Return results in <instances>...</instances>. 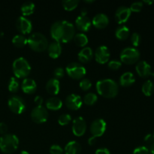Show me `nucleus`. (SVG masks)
<instances>
[{"mask_svg":"<svg viewBox=\"0 0 154 154\" xmlns=\"http://www.w3.org/2000/svg\"><path fill=\"white\" fill-rule=\"evenodd\" d=\"M35 8V5L32 2H26L22 5L20 8L21 12H22L23 15L24 16H29V15L32 14L34 12Z\"/></svg>","mask_w":154,"mask_h":154,"instance_id":"obj_27","label":"nucleus"},{"mask_svg":"<svg viewBox=\"0 0 154 154\" xmlns=\"http://www.w3.org/2000/svg\"><path fill=\"white\" fill-rule=\"evenodd\" d=\"M111 54L108 47L105 45L99 46L95 51V59L96 62L100 64H105L109 61Z\"/></svg>","mask_w":154,"mask_h":154,"instance_id":"obj_12","label":"nucleus"},{"mask_svg":"<svg viewBox=\"0 0 154 154\" xmlns=\"http://www.w3.org/2000/svg\"><path fill=\"white\" fill-rule=\"evenodd\" d=\"M27 45L32 51L36 52H43L48 49V42L43 34L35 32L27 38Z\"/></svg>","mask_w":154,"mask_h":154,"instance_id":"obj_3","label":"nucleus"},{"mask_svg":"<svg viewBox=\"0 0 154 154\" xmlns=\"http://www.w3.org/2000/svg\"><path fill=\"white\" fill-rule=\"evenodd\" d=\"M85 2H87V3H92V2H94V1H85Z\"/></svg>","mask_w":154,"mask_h":154,"instance_id":"obj_50","label":"nucleus"},{"mask_svg":"<svg viewBox=\"0 0 154 154\" xmlns=\"http://www.w3.org/2000/svg\"><path fill=\"white\" fill-rule=\"evenodd\" d=\"M34 102L37 105V106H40V105H42V103H43V98L40 96H37L34 99Z\"/></svg>","mask_w":154,"mask_h":154,"instance_id":"obj_44","label":"nucleus"},{"mask_svg":"<svg viewBox=\"0 0 154 154\" xmlns=\"http://www.w3.org/2000/svg\"><path fill=\"white\" fill-rule=\"evenodd\" d=\"M8 132V126L5 123H0V134L2 135H5Z\"/></svg>","mask_w":154,"mask_h":154,"instance_id":"obj_42","label":"nucleus"},{"mask_svg":"<svg viewBox=\"0 0 154 154\" xmlns=\"http://www.w3.org/2000/svg\"><path fill=\"white\" fill-rule=\"evenodd\" d=\"M79 85L80 88L81 90H84V91H87V90H89L91 88L92 83L90 80H89L88 78H83V79H81Z\"/></svg>","mask_w":154,"mask_h":154,"instance_id":"obj_35","label":"nucleus"},{"mask_svg":"<svg viewBox=\"0 0 154 154\" xmlns=\"http://www.w3.org/2000/svg\"><path fill=\"white\" fill-rule=\"evenodd\" d=\"M45 105L48 109L51 111H58L63 107V102L59 98L52 96L46 101Z\"/></svg>","mask_w":154,"mask_h":154,"instance_id":"obj_23","label":"nucleus"},{"mask_svg":"<svg viewBox=\"0 0 154 154\" xmlns=\"http://www.w3.org/2000/svg\"><path fill=\"white\" fill-rule=\"evenodd\" d=\"M144 141H145L147 144H150V145H151L153 143H154L153 135H151V134H148V135H147L145 136V138H144Z\"/></svg>","mask_w":154,"mask_h":154,"instance_id":"obj_43","label":"nucleus"},{"mask_svg":"<svg viewBox=\"0 0 154 154\" xmlns=\"http://www.w3.org/2000/svg\"><path fill=\"white\" fill-rule=\"evenodd\" d=\"M66 71L68 75L71 78L75 80L83 79L87 72L85 68L78 63H69L66 67Z\"/></svg>","mask_w":154,"mask_h":154,"instance_id":"obj_7","label":"nucleus"},{"mask_svg":"<svg viewBox=\"0 0 154 154\" xmlns=\"http://www.w3.org/2000/svg\"><path fill=\"white\" fill-rule=\"evenodd\" d=\"M96 138L92 136V137H90V138L88 139V144H90V145L92 146V145H93L95 143H96Z\"/></svg>","mask_w":154,"mask_h":154,"instance_id":"obj_46","label":"nucleus"},{"mask_svg":"<svg viewBox=\"0 0 154 154\" xmlns=\"http://www.w3.org/2000/svg\"><path fill=\"white\" fill-rule=\"evenodd\" d=\"M48 55H49L50 57H51V58H58L62 54L61 44L58 42H56V41L52 42L50 45H48Z\"/></svg>","mask_w":154,"mask_h":154,"instance_id":"obj_21","label":"nucleus"},{"mask_svg":"<svg viewBox=\"0 0 154 154\" xmlns=\"http://www.w3.org/2000/svg\"><path fill=\"white\" fill-rule=\"evenodd\" d=\"M142 93L144 96H150L154 93V84L150 80H147L143 84L141 87Z\"/></svg>","mask_w":154,"mask_h":154,"instance_id":"obj_29","label":"nucleus"},{"mask_svg":"<svg viewBox=\"0 0 154 154\" xmlns=\"http://www.w3.org/2000/svg\"><path fill=\"white\" fill-rule=\"evenodd\" d=\"M16 27L18 31L22 34H29L32 29L31 21L24 17H20L16 21Z\"/></svg>","mask_w":154,"mask_h":154,"instance_id":"obj_14","label":"nucleus"},{"mask_svg":"<svg viewBox=\"0 0 154 154\" xmlns=\"http://www.w3.org/2000/svg\"><path fill=\"white\" fill-rule=\"evenodd\" d=\"M135 70L141 78H148L150 75H153L151 71V66L146 61H139L135 66Z\"/></svg>","mask_w":154,"mask_h":154,"instance_id":"obj_16","label":"nucleus"},{"mask_svg":"<svg viewBox=\"0 0 154 154\" xmlns=\"http://www.w3.org/2000/svg\"><path fill=\"white\" fill-rule=\"evenodd\" d=\"M141 37L139 33L138 32H134L132 33L131 35V42H132V45L134 47H138L139 46L140 43H141Z\"/></svg>","mask_w":154,"mask_h":154,"instance_id":"obj_36","label":"nucleus"},{"mask_svg":"<svg viewBox=\"0 0 154 154\" xmlns=\"http://www.w3.org/2000/svg\"><path fill=\"white\" fill-rule=\"evenodd\" d=\"M149 151H150V154H154V143H153V144L150 145Z\"/></svg>","mask_w":154,"mask_h":154,"instance_id":"obj_47","label":"nucleus"},{"mask_svg":"<svg viewBox=\"0 0 154 154\" xmlns=\"http://www.w3.org/2000/svg\"><path fill=\"white\" fill-rule=\"evenodd\" d=\"M96 90L100 96L108 99L114 98L119 91L118 84L111 79H103L96 83Z\"/></svg>","mask_w":154,"mask_h":154,"instance_id":"obj_2","label":"nucleus"},{"mask_svg":"<svg viewBox=\"0 0 154 154\" xmlns=\"http://www.w3.org/2000/svg\"><path fill=\"white\" fill-rule=\"evenodd\" d=\"M51 35L56 42L68 43L75 37V27L67 20L57 21L51 26Z\"/></svg>","mask_w":154,"mask_h":154,"instance_id":"obj_1","label":"nucleus"},{"mask_svg":"<svg viewBox=\"0 0 154 154\" xmlns=\"http://www.w3.org/2000/svg\"><path fill=\"white\" fill-rule=\"evenodd\" d=\"M20 154H29V153L27 151H26V150H23V151H21L20 153Z\"/></svg>","mask_w":154,"mask_h":154,"instance_id":"obj_49","label":"nucleus"},{"mask_svg":"<svg viewBox=\"0 0 154 154\" xmlns=\"http://www.w3.org/2000/svg\"><path fill=\"white\" fill-rule=\"evenodd\" d=\"M46 90L51 96H56L60 93V84L59 80L56 78H51L46 84Z\"/></svg>","mask_w":154,"mask_h":154,"instance_id":"obj_20","label":"nucleus"},{"mask_svg":"<svg viewBox=\"0 0 154 154\" xmlns=\"http://www.w3.org/2000/svg\"><path fill=\"white\" fill-rule=\"evenodd\" d=\"M153 137H154V133H153Z\"/></svg>","mask_w":154,"mask_h":154,"instance_id":"obj_51","label":"nucleus"},{"mask_svg":"<svg viewBox=\"0 0 154 154\" xmlns=\"http://www.w3.org/2000/svg\"><path fill=\"white\" fill-rule=\"evenodd\" d=\"M133 154H150V151L147 147L141 146L134 150Z\"/></svg>","mask_w":154,"mask_h":154,"instance_id":"obj_41","label":"nucleus"},{"mask_svg":"<svg viewBox=\"0 0 154 154\" xmlns=\"http://www.w3.org/2000/svg\"><path fill=\"white\" fill-rule=\"evenodd\" d=\"M64 150L57 144H54L50 147V153L51 154H63Z\"/></svg>","mask_w":154,"mask_h":154,"instance_id":"obj_39","label":"nucleus"},{"mask_svg":"<svg viewBox=\"0 0 154 154\" xmlns=\"http://www.w3.org/2000/svg\"><path fill=\"white\" fill-rule=\"evenodd\" d=\"M98 100V97L95 93H89L87 94H86L84 96V103L86 104L87 105H93L97 102Z\"/></svg>","mask_w":154,"mask_h":154,"instance_id":"obj_32","label":"nucleus"},{"mask_svg":"<svg viewBox=\"0 0 154 154\" xmlns=\"http://www.w3.org/2000/svg\"><path fill=\"white\" fill-rule=\"evenodd\" d=\"M75 25L78 30L84 32H87L90 30L92 22L87 15L81 14L77 17L75 20Z\"/></svg>","mask_w":154,"mask_h":154,"instance_id":"obj_17","label":"nucleus"},{"mask_svg":"<svg viewBox=\"0 0 154 154\" xmlns=\"http://www.w3.org/2000/svg\"><path fill=\"white\" fill-rule=\"evenodd\" d=\"M48 110L42 105L36 106L31 111V119L35 123H43L48 120Z\"/></svg>","mask_w":154,"mask_h":154,"instance_id":"obj_9","label":"nucleus"},{"mask_svg":"<svg viewBox=\"0 0 154 154\" xmlns=\"http://www.w3.org/2000/svg\"><path fill=\"white\" fill-rule=\"evenodd\" d=\"M21 89L26 94H33L37 90V84L32 78H24L21 84Z\"/></svg>","mask_w":154,"mask_h":154,"instance_id":"obj_19","label":"nucleus"},{"mask_svg":"<svg viewBox=\"0 0 154 154\" xmlns=\"http://www.w3.org/2000/svg\"><path fill=\"white\" fill-rule=\"evenodd\" d=\"M143 8L142 2H135L130 6V10L132 12H140Z\"/></svg>","mask_w":154,"mask_h":154,"instance_id":"obj_38","label":"nucleus"},{"mask_svg":"<svg viewBox=\"0 0 154 154\" xmlns=\"http://www.w3.org/2000/svg\"><path fill=\"white\" fill-rule=\"evenodd\" d=\"M96 154H111V153L107 148H99L96 150Z\"/></svg>","mask_w":154,"mask_h":154,"instance_id":"obj_45","label":"nucleus"},{"mask_svg":"<svg viewBox=\"0 0 154 154\" xmlns=\"http://www.w3.org/2000/svg\"><path fill=\"white\" fill-rule=\"evenodd\" d=\"M142 2H144L146 3V4H148V5H152L154 2V1H147V0H146V1Z\"/></svg>","mask_w":154,"mask_h":154,"instance_id":"obj_48","label":"nucleus"},{"mask_svg":"<svg viewBox=\"0 0 154 154\" xmlns=\"http://www.w3.org/2000/svg\"><path fill=\"white\" fill-rule=\"evenodd\" d=\"M141 54L135 48H126L120 53V62L126 65H132L139 60Z\"/></svg>","mask_w":154,"mask_h":154,"instance_id":"obj_6","label":"nucleus"},{"mask_svg":"<svg viewBox=\"0 0 154 154\" xmlns=\"http://www.w3.org/2000/svg\"><path fill=\"white\" fill-rule=\"evenodd\" d=\"M71 120H72V117L69 114H63L59 117L58 123L61 126H66L69 124Z\"/></svg>","mask_w":154,"mask_h":154,"instance_id":"obj_34","label":"nucleus"},{"mask_svg":"<svg viewBox=\"0 0 154 154\" xmlns=\"http://www.w3.org/2000/svg\"><path fill=\"white\" fill-rule=\"evenodd\" d=\"M81 151V144L75 141L69 142L65 147V154H80Z\"/></svg>","mask_w":154,"mask_h":154,"instance_id":"obj_25","label":"nucleus"},{"mask_svg":"<svg viewBox=\"0 0 154 154\" xmlns=\"http://www.w3.org/2000/svg\"><path fill=\"white\" fill-rule=\"evenodd\" d=\"M129 29L126 26H121L118 27L115 32V35L117 39L119 40H126L128 37L129 36Z\"/></svg>","mask_w":154,"mask_h":154,"instance_id":"obj_26","label":"nucleus"},{"mask_svg":"<svg viewBox=\"0 0 154 154\" xmlns=\"http://www.w3.org/2000/svg\"><path fill=\"white\" fill-rule=\"evenodd\" d=\"M74 42L78 47L84 48L88 44V38L84 33H77L74 37Z\"/></svg>","mask_w":154,"mask_h":154,"instance_id":"obj_28","label":"nucleus"},{"mask_svg":"<svg viewBox=\"0 0 154 154\" xmlns=\"http://www.w3.org/2000/svg\"><path fill=\"white\" fill-rule=\"evenodd\" d=\"M64 75H65L64 69L61 67L57 68V69H55V70L54 71V78H56V79L57 80L63 78V77H64Z\"/></svg>","mask_w":154,"mask_h":154,"instance_id":"obj_40","label":"nucleus"},{"mask_svg":"<svg viewBox=\"0 0 154 154\" xmlns=\"http://www.w3.org/2000/svg\"><path fill=\"white\" fill-rule=\"evenodd\" d=\"M109 23V18L106 14L99 13L95 15L92 20V24L97 29H105Z\"/></svg>","mask_w":154,"mask_h":154,"instance_id":"obj_18","label":"nucleus"},{"mask_svg":"<svg viewBox=\"0 0 154 154\" xmlns=\"http://www.w3.org/2000/svg\"><path fill=\"white\" fill-rule=\"evenodd\" d=\"M12 69L16 78H26L31 72L30 64L23 57L16 59L13 63Z\"/></svg>","mask_w":154,"mask_h":154,"instance_id":"obj_5","label":"nucleus"},{"mask_svg":"<svg viewBox=\"0 0 154 154\" xmlns=\"http://www.w3.org/2000/svg\"><path fill=\"white\" fill-rule=\"evenodd\" d=\"M108 68L111 69V70L116 71V70H118V69L121 67L122 63L117 60H111V61L108 63Z\"/></svg>","mask_w":154,"mask_h":154,"instance_id":"obj_37","label":"nucleus"},{"mask_svg":"<svg viewBox=\"0 0 154 154\" xmlns=\"http://www.w3.org/2000/svg\"><path fill=\"white\" fill-rule=\"evenodd\" d=\"M135 82V75L130 72L123 73L120 78V84L123 87H129Z\"/></svg>","mask_w":154,"mask_h":154,"instance_id":"obj_24","label":"nucleus"},{"mask_svg":"<svg viewBox=\"0 0 154 154\" xmlns=\"http://www.w3.org/2000/svg\"><path fill=\"white\" fill-rule=\"evenodd\" d=\"M19 145V139L13 134H5L0 138V150L7 154L14 153Z\"/></svg>","mask_w":154,"mask_h":154,"instance_id":"obj_4","label":"nucleus"},{"mask_svg":"<svg viewBox=\"0 0 154 154\" xmlns=\"http://www.w3.org/2000/svg\"><path fill=\"white\" fill-rule=\"evenodd\" d=\"M65 104L69 109L77 111L82 106L83 101L80 96L77 94H70L66 98Z\"/></svg>","mask_w":154,"mask_h":154,"instance_id":"obj_13","label":"nucleus"},{"mask_svg":"<svg viewBox=\"0 0 154 154\" xmlns=\"http://www.w3.org/2000/svg\"><path fill=\"white\" fill-rule=\"evenodd\" d=\"M62 4L65 10L70 11L75 10L78 7L79 1L78 0H66V1H63Z\"/></svg>","mask_w":154,"mask_h":154,"instance_id":"obj_31","label":"nucleus"},{"mask_svg":"<svg viewBox=\"0 0 154 154\" xmlns=\"http://www.w3.org/2000/svg\"><path fill=\"white\" fill-rule=\"evenodd\" d=\"M93 55L94 54H93V51L92 48H90V47H85V48H84L80 51V52L78 54V57L80 62L83 63H87L91 61Z\"/></svg>","mask_w":154,"mask_h":154,"instance_id":"obj_22","label":"nucleus"},{"mask_svg":"<svg viewBox=\"0 0 154 154\" xmlns=\"http://www.w3.org/2000/svg\"><path fill=\"white\" fill-rule=\"evenodd\" d=\"M106 123L103 119H96L90 125V130L92 136L95 138L101 137L106 130Z\"/></svg>","mask_w":154,"mask_h":154,"instance_id":"obj_10","label":"nucleus"},{"mask_svg":"<svg viewBox=\"0 0 154 154\" xmlns=\"http://www.w3.org/2000/svg\"><path fill=\"white\" fill-rule=\"evenodd\" d=\"M87 131V123L82 117H78L72 123V132L77 137H81Z\"/></svg>","mask_w":154,"mask_h":154,"instance_id":"obj_11","label":"nucleus"},{"mask_svg":"<svg viewBox=\"0 0 154 154\" xmlns=\"http://www.w3.org/2000/svg\"><path fill=\"white\" fill-rule=\"evenodd\" d=\"M130 8L126 6H120L117 9L115 12V20L119 24L126 23L131 16Z\"/></svg>","mask_w":154,"mask_h":154,"instance_id":"obj_15","label":"nucleus"},{"mask_svg":"<svg viewBox=\"0 0 154 154\" xmlns=\"http://www.w3.org/2000/svg\"><path fill=\"white\" fill-rule=\"evenodd\" d=\"M12 43L16 48H23L27 45V38L23 35H17L12 38Z\"/></svg>","mask_w":154,"mask_h":154,"instance_id":"obj_30","label":"nucleus"},{"mask_svg":"<svg viewBox=\"0 0 154 154\" xmlns=\"http://www.w3.org/2000/svg\"><path fill=\"white\" fill-rule=\"evenodd\" d=\"M8 107L11 111L16 114H20L25 111L26 108L25 102L20 96H13L8 99Z\"/></svg>","mask_w":154,"mask_h":154,"instance_id":"obj_8","label":"nucleus"},{"mask_svg":"<svg viewBox=\"0 0 154 154\" xmlns=\"http://www.w3.org/2000/svg\"><path fill=\"white\" fill-rule=\"evenodd\" d=\"M20 88V84L19 81L17 80L15 77H12L11 79L9 80L8 83V90L11 93H17L19 90Z\"/></svg>","mask_w":154,"mask_h":154,"instance_id":"obj_33","label":"nucleus"}]
</instances>
